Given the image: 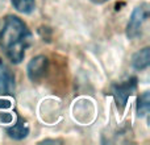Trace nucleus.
<instances>
[{
  "mask_svg": "<svg viewBox=\"0 0 150 145\" xmlns=\"http://www.w3.org/2000/svg\"><path fill=\"white\" fill-rule=\"evenodd\" d=\"M32 42V34L26 24L17 16L4 18L0 29V49L12 63H20Z\"/></svg>",
  "mask_w": 150,
  "mask_h": 145,
  "instance_id": "f257e3e1",
  "label": "nucleus"
},
{
  "mask_svg": "<svg viewBox=\"0 0 150 145\" xmlns=\"http://www.w3.org/2000/svg\"><path fill=\"white\" fill-rule=\"evenodd\" d=\"M150 109V92L145 91L137 99V115L138 116H146Z\"/></svg>",
  "mask_w": 150,
  "mask_h": 145,
  "instance_id": "1a4fd4ad",
  "label": "nucleus"
},
{
  "mask_svg": "<svg viewBox=\"0 0 150 145\" xmlns=\"http://www.w3.org/2000/svg\"><path fill=\"white\" fill-rule=\"evenodd\" d=\"M149 18V5L142 3L141 5L134 8V11L130 15V18L127 25V36L128 38L134 40L142 34L144 25Z\"/></svg>",
  "mask_w": 150,
  "mask_h": 145,
  "instance_id": "f03ea898",
  "label": "nucleus"
},
{
  "mask_svg": "<svg viewBox=\"0 0 150 145\" xmlns=\"http://www.w3.org/2000/svg\"><path fill=\"white\" fill-rule=\"evenodd\" d=\"M16 11L24 15H30L36 8V0H11Z\"/></svg>",
  "mask_w": 150,
  "mask_h": 145,
  "instance_id": "6e6552de",
  "label": "nucleus"
},
{
  "mask_svg": "<svg viewBox=\"0 0 150 145\" xmlns=\"http://www.w3.org/2000/svg\"><path fill=\"white\" fill-rule=\"evenodd\" d=\"M136 90H137V79H136L134 77L112 85L111 94L115 98L117 107H119V109L121 112L124 111L125 106H127L128 99L130 98V95H132Z\"/></svg>",
  "mask_w": 150,
  "mask_h": 145,
  "instance_id": "7ed1b4c3",
  "label": "nucleus"
},
{
  "mask_svg": "<svg viewBox=\"0 0 150 145\" xmlns=\"http://www.w3.org/2000/svg\"><path fill=\"white\" fill-rule=\"evenodd\" d=\"M15 91V74L0 58V96L12 95Z\"/></svg>",
  "mask_w": 150,
  "mask_h": 145,
  "instance_id": "39448f33",
  "label": "nucleus"
},
{
  "mask_svg": "<svg viewBox=\"0 0 150 145\" xmlns=\"http://www.w3.org/2000/svg\"><path fill=\"white\" fill-rule=\"evenodd\" d=\"M7 133L11 139H15V140L25 139L29 133V125L26 123V120L20 116H16V120L13 122V124L7 128Z\"/></svg>",
  "mask_w": 150,
  "mask_h": 145,
  "instance_id": "423d86ee",
  "label": "nucleus"
},
{
  "mask_svg": "<svg viewBox=\"0 0 150 145\" xmlns=\"http://www.w3.org/2000/svg\"><path fill=\"white\" fill-rule=\"evenodd\" d=\"M49 70V60L45 55H37L28 63L26 72L32 82H40Z\"/></svg>",
  "mask_w": 150,
  "mask_h": 145,
  "instance_id": "20e7f679",
  "label": "nucleus"
},
{
  "mask_svg": "<svg viewBox=\"0 0 150 145\" xmlns=\"http://www.w3.org/2000/svg\"><path fill=\"white\" fill-rule=\"evenodd\" d=\"M92 3H95V4H103V3H107L108 0H91Z\"/></svg>",
  "mask_w": 150,
  "mask_h": 145,
  "instance_id": "9d476101",
  "label": "nucleus"
},
{
  "mask_svg": "<svg viewBox=\"0 0 150 145\" xmlns=\"http://www.w3.org/2000/svg\"><path fill=\"white\" fill-rule=\"evenodd\" d=\"M149 62H150V49L148 46L141 49L140 52H137L132 58L133 69H136V70H138V71L148 69Z\"/></svg>",
  "mask_w": 150,
  "mask_h": 145,
  "instance_id": "0eeeda50",
  "label": "nucleus"
}]
</instances>
